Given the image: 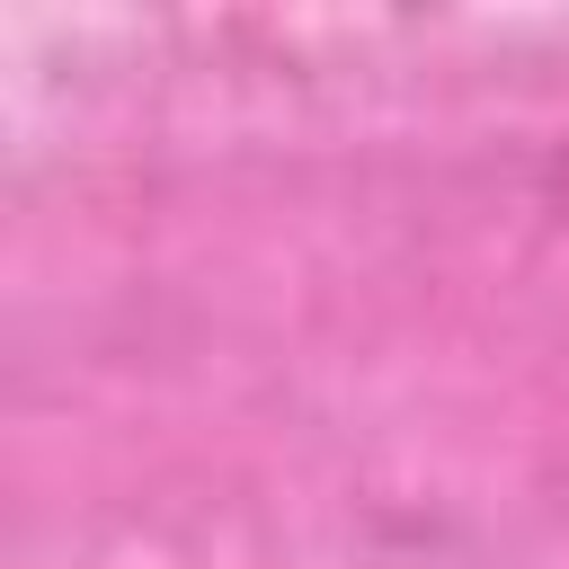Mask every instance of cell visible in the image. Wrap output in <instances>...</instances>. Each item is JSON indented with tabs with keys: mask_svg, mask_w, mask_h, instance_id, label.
I'll return each mask as SVG.
<instances>
[{
	"mask_svg": "<svg viewBox=\"0 0 569 569\" xmlns=\"http://www.w3.org/2000/svg\"><path fill=\"white\" fill-rule=\"evenodd\" d=\"M542 196H551V213L569 222V133H560V142L542 151Z\"/></svg>",
	"mask_w": 569,
	"mask_h": 569,
	"instance_id": "6da1fadb",
	"label": "cell"
}]
</instances>
